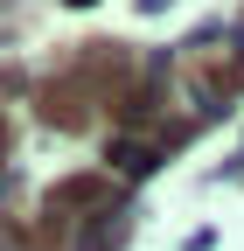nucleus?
<instances>
[{"mask_svg": "<svg viewBox=\"0 0 244 251\" xmlns=\"http://www.w3.org/2000/svg\"><path fill=\"white\" fill-rule=\"evenodd\" d=\"M209 91H244V63L237 56H209V77H202Z\"/></svg>", "mask_w": 244, "mask_h": 251, "instance_id": "2", "label": "nucleus"}, {"mask_svg": "<svg viewBox=\"0 0 244 251\" xmlns=\"http://www.w3.org/2000/svg\"><path fill=\"white\" fill-rule=\"evenodd\" d=\"M112 196V181H98V175H77L70 188H56L49 196V209H91V202H105Z\"/></svg>", "mask_w": 244, "mask_h": 251, "instance_id": "1", "label": "nucleus"}]
</instances>
